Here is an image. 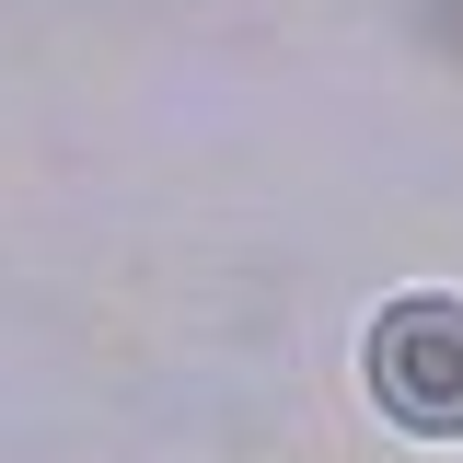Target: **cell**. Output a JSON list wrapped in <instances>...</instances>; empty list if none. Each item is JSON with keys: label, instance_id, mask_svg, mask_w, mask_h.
Instances as JSON below:
<instances>
[{"label": "cell", "instance_id": "6da1fadb", "mask_svg": "<svg viewBox=\"0 0 463 463\" xmlns=\"http://www.w3.org/2000/svg\"><path fill=\"white\" fill-rule=\"evenodd\" d=\"M371 394L429 440L463 429V301L452 289H417V301H394L371 325Z\"/></svg>", "mask_w": 463, "mask_h": 463}]
</instances>
